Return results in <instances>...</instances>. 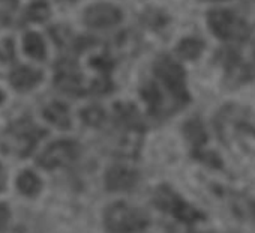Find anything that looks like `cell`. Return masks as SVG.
I'll return each mask as SVG.
<instances>
[{
	"label": "cell",
	"instance_id": "cell-2",
	"mask_svg": "<svg viewBox=\"0 0 255 233\" xmlns=\"http://www.w3.org/2000/svg\"><path fill=\"white\" fill-rule=\"evenodd\" d=\"M206 20L209 30L224 42H243L249 38L248 23L233 9H210Z\"/></svg>",
	"mask_w": 255,
	"mask_h": 233
},
{
	"label": "cell",
	"instance_id": "cell-19",
	"mask_svg": "<svg viewBox=\"0 0 255 233\" xmlns=\"http://www.w3.org/2000/svg\"><path fill=\"white\" fill-rule=\"evenodd\" d=\"M15 57V45L11 38L0 41V62L8 63Z\"/></svg>",
	"mask_w": 255,
	"mask_h": 233
},
{
	"label": "cell",
	"instance_id": "cell-7",
	"mask_svg": "<svg viewBox=\"0 0 255 233\" xmlns=\"http://www.w3.org/2000/svg\"><path fill=\"white\" fill-rule=\"evenodd\" d=\"M122 20V11L111 3H95L84 11V21L93 29H110L119 24Z\"/></svg>",
	"mask_w": 255,
	"mask_h": 233
},
{
	"label": "cell",
	"instance_id": "cell-9",
	"mask_svg": "<svg viewBox=\"0 0 255 233\" xmlns=\"http://www.w3.org/2000/svg\"><path fill=\"white\" fill-rule=\"evenodd\" d=\"M56 86L71 95H80L83 92L81 87V77L78 75L74 63L63 62L59 68L57 77H56Z\"/></svg>",
	"mask_w": 255,
	"mask_h": 233
},
{
	"label": "cell",
	"instance_id": "cell-17",
	"mask_svg": "<svg viewBox=\"0 0 255 233\" xmlns=\"http://www.w3.org/2000/svg\"><path fill=\"white\" fill-rule=\"evenodd\" d=\"M81 119L89 127H99L105 121V113H104V110L101 107L90 105V107H87V108H84L81 111Z\"/></svg>",
	"mask_w": 255,
	"mask_h": 233
},
{
	"label": "cell",
	"instance_id": "cell-1",
	"mask_svg": "<svg viewBox=\"0 0 255 233\" xmlns=\"http://www.w3.org/2000/svg\"><path fill=\"white\" fill-rule=\"evenodd\" d=\"M104 220L108 233H140L149 226V217L144 211L123 202L110 205Z\"/></svg>",
	"mask_w": 255,
	"mask_h": 233
},
{
	"label": "cell",
	"instance_id": "cell-24",
	"mask_svg": "<svg viewBox=\"0 0 255 233\" xmlns=\"http://www.w3.org/2000/svg\"><path fill=\"white\" fill-rule=\"evenodd\" d=\"M2 101H3V93L0 92V102H2Z\"/></svg>",
	"mask_w": 255,
	"mask_h": 233
},
{
	"label": "cell",
	"instance_id": "cell-8",
	"mask_svg": "<svg viewBox=\"0 0 255 233\" xmlns=\"http://www.w3.org/2000/svg\"><path fill=\"white\" fill-rule=\"evenodd\" d=\"M138 182V173L123 166H114L105 173V187L110 191H129Z\"/></svg>",
	"mask_w": 255,
	"mask_h": 233
},
{
	"label": "cell",
	"instance_id": "cell-23",
	"mask_svg": "<svg viewBox=\"0 0 255 233\" xmlns=\"http://www.w3.org/2000/svg\"><path fill=\"white\" fill-rule=\"evenodd\" d=\"M203 2H227V0H203Z\"/></svg>",
	"mask_w": 255,
	"mask_h": 233
},
{
	"label": "cell",
	"instance_id": "cell-22",
	"mask_svg": "<svg viewBox=\"0 0 255 233\" xmlns=\"http://www.w3.org/2000/svg\"><path fill=\"white\" fill-rule=\"evenodd\" d=\"M0 2H5L9 6H17V0H0Z\"/></svg>",
	"mask_w": 255,
	"mask_h": 233
},
{
	"label": "cell",
	"instance_id": "cell-14",
	"mask_svg": "<svg viewBox=\"0 0 255 233\" xmlns=\"http://www.w3.org/2000/svg\"><path fill=\"white\" fill-rule=\"evenodd\" d=\"M17 188L20 190L21 194L33 197L41 190V181L38 179V176L33 172L26 170V172H23L18 176V179H17Z\"/></svg>",
	"mask_w": 255,
	"mask_h": 233
},
{
	"label": "cell",
	"instance_id": "cell-16",
	"mask_svg": "<svg viewBox=\"0 0 255 233\" xmlns=\"http://www.w3.org/2000/svg\"><path fill=\"white\" fill-rule=\"evenodd\" d=\"M183 131H185V136L189 140V143H192L195 148L203 146L206 139H207L204 127L198 119H192V121L186 122L185 127H183Z\"/></svg>",
	"mask_w": 255,
	"mask_h": 233
},
{
	"label": "cell",
	"instance_id": "cell-12",
	"mask_svg": "<svg viewBox=\"0 0 255 233\" xmlns=\"http://www.w3.org/2000/svg\"><path fill=\"white\" fill-rule=\"evenodd\" d=\"M204 41L200 39V38H194V36H189V38H183L177 47H176V51L177 54L185 59V60H195L198 59L203 51H204Z\"/></svg>",
	"mask_w": 255,
	"mask_h": 233
},
{
	"label": "cell",
	"instance_id": "cell-3",
	"mask_svg": "<svg viewBox=\"0 0 255 233\" xmlns=\"http://www.w3.org/2000/svg\"><path fill=\"white\" fill-rule=\"evenodd\" d=\"M45 134V130L33 125L27 119H23L6 130L2 145L8 152H15L20 157H27Z\"/></svg>",
	"mask_w": 255,
	"mask_h": 233
},
{
	"label": "cell",
	"instance_id": "cell-13",
	"mask_svg": "<svg viewBox=\"0 0 255 233\" xmlns=\"http://www.w3.org/2000/svg\"><path fill=\"white\" fill-rule=\"evenodd\" d=\"M23 47H24V51L30 57H33L36 60L45 59V44H44L41 35H38L35 32H29L23 39Z\"/></svg>",
	"mask_w": 255,
	"mask_h": 233
},
{
	"label": "cell",
	"instance_id": "cell-6",
	"mask_svg": "<svg viewBox=\"0 0 255 233\" xmlns=\"http://www.w3.org/2000/svg\"><path fill=\"white\" fill-rule=\"evenodd\" d=\"M80 155V145L74 140L65 139L51 143L39 157L38 164L44 169H56L60 166H69Z\"/></svg>",
	"mask_w": 255,
	"mask_h": 233
},
{
	"label": "cell",
	"instance_id": "cell-11",
	"mask_svg": "<svg viewBox=\"0 0 255 233\" xmlns=\"http://www.w3.org/2000/svg\"><path fill=\"white\" fill-rule=\"evenodd\" d=\"M44 118L48 122H51L53 125L62 128V130H68L71 127L69 110L62 102H51L50 105H47L44 108Z\"/></svg>",
	"mask_w": 255,
	"mask_h": 233
},
{
	"label": "cell",
	"instance_id": "cell-5",
	"mask_svg": "<svg viewBox=\"0 0 255 233\" xmlns=\"http://www.w3.org/2000/svg\"><path fill=\"white\" fill-rule=\"evenodd\" d=\"M155 203H156V206H159L161 209H164L167 212H171L179 221H183L186 224L195 223L203 218L200 211H197L195 208H192L191 205L183 202V199H180L168 187H159L156 190Z\"/></svg>",
	"mask_w": 255,
	"mask_h": 233
},
{
	"label": "cell",
	"instance_id": "cell-18",
	"mask_svg": "<svg viewBox=\"0 0 255 233\" xmlns=\"http://www.w3.org/2000/svg\"><path fill=\"white\" fill-rule=\"evenodd\" d=\"M26 17L30 21H45L50 17V6L45 2H33L26 11Z\"/></svg>",
	"mask_w": 255,
	"mask_h": 233
},
{
	"label": "cell",
	"instance_id": "cell-21",
	"mask_svg": "<svg viewBox=\"0 0 255 233\" xmlns=\"http://www.w3.org/2000/svg\"><path fill=\"white\" fill-rule=\"evenodd\" d=\"M5 182H6L5 170H3V167H2V166H0V191L3 190V187H5Z\"/></svg>",
	"mask_w": 255,
	"mask_h": 233
},
{
	"label": "cell",
	"instance_id": "cell-20",
	"mask_svg": "<svg viewBox=\"0 0 255 233\" xmlns=\"http://www.w3.org/2000/svg\"><path fill=\"white\" fill-rule=\"evenodd\" d=\"M9 221V209L6 205L0 203V230L5 229Z\"/></svg>",
	"mask_w": 255,
	"mask_h": 233
},
{
	"label": "cell",
	"instance_id": "cell-4",
	"mask_svg": "<svg viewBox=\"0 0 255 233\" xmlns=\"http://www.w3.org/2000/svg\"><path fill=\"white\" fill-rule=\"evenodd\" d=\"M153 71L177 104L183 105L189 101V93L186 89V74L176 60L168 56H161L155 62Z\"/></svg>",
	"mask_w": 255,
	"mask_h": 233
},
{
	"label": "cell",
	"instance_id": "cell-15",
	"mask_svg": "<svg viewBox=\"0 0 255 233\" xmlns=\"http://www.w3.org/2000/svg\"><path fill=\"white\" fill-rule=\"evenodd\" d=\"M141 96L143 99L149 104L150 107V111L152 113H159L162 110V105H164V96L159 90V87L155 84V83H147L143 89H141Z\"/></svg>",
	"mask_w": 255,
	"mask_h": 233
},
{
	"label": "cell",
	"instance_id": "cell-10",
	"mask_svg": "<svg viewBox=\"0 0 255 233\" xmlns=\"http://www.w3.org/2000/svg\"><path fill=\"white\" fill-rule=\"evenodd\" d=\"M41 80L42 72L30 66H17L9 75V81L17 90H29L35 87Z\"/></svg>",
	"mask_w": 255,
	"mask_h": 233
}]
</instances>
